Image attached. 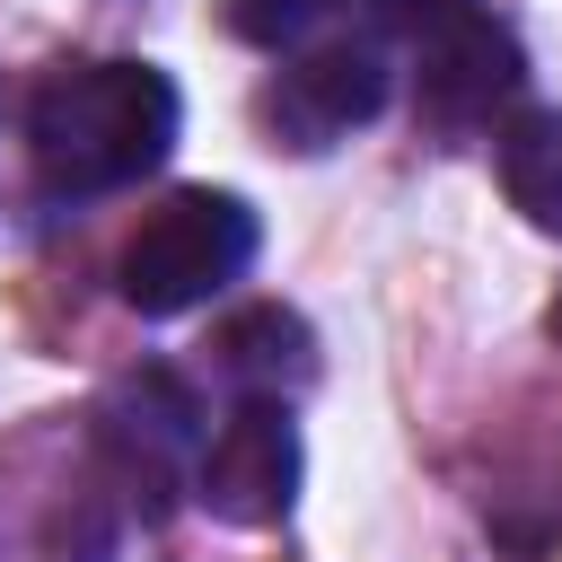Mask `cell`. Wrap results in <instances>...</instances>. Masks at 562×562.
I'll use <instances>...</instances> for the list:
<instances>
[{
	"label": "cell",
	"mask_w": 562,
	"mask_h": 562,
	"mask_svg": "<svg viewBox=\"0 0 562 562\" xmlns=\"http://www.w3.org/2000/svg\"><path fill=\"white\" fill-rule=\"evenodd\" d=\"M176 149V88L149 61H61L26 105V158L44 193H114L140 184Z\"/></svg>",
	"instance_id": "1"
},
{
	"label": "cell",
	"mask_w": 562,
	"mask_h": 562,
	"mask_svg": "<svg viewBox=\"0 0 562 562\" xmlns=\"http://www.w3.org/2000/svg\"><path fill=\"white\" fill-rule=\"evenodd\" d=\"M246 263H255V211H246L237 193H220V184H184V193H167V202L132 228L114 281H123V307H140V316H184V307L220 299Z\"/></svg>",
	"instance_id": "2"
},
{
	"label": "cell",
	"mask_w": 562,
	"mask_h": 562,
	"mask_svg": "<svg viewBox=\"0 0 562 562\" xmlns=\"http://www.w3.org/2000/svg\"><path fill=\"white\" fill-rule=\"evenodd\" d=\"M193 492H202V509L228 518V527H272V518H290V501H299V422H290L281 404H263V395L237 404V413L220 422V439L202 448Z\"/></svg>",
	"instance_id": "3"
},
{
	"label": "cell",
	"mask_w": 562,
	"mask_h": 562,
	"mask_svg": "<svg viewBox=\"0 0 562 562\" xmlns=\"http://www.w3.org/2000/svg\"><path fill=\"white\" fill-rule=\"evenodd\" d=\"M518 88H527V53H518L509 26L457 18V26L422 35V114H430V123L474 132V123H492Z\"/></svg>",
	"instance_id": "4"
},
{
	"label": "cell",
	"mask_w": 562,
	"mask_h": 562,
	"mask_svg": "<svg viewBox=\"0 0 562 562\" xmlns=\"http://www.w3.org/2000/svg\"><path fill=\"white\" fill-rule=\"evenodd\" d=\"M97 439H105L114 474H123V483H140L149 501H158L184 465H202V413H193V395H184L167 369L123 378V386H114V404L97 413Z\"/></svg>",
	"instance_id": "5"
},
{
	"label": "cell",
	"mask_w": 562,
	"mask_h": 562,
	"mask_svg": "<svg viewBox=\"0 0 562 562\" xmlns=\"http://www.w3.org/2000/svg\"><path fill=\"white\" fill-rule=\"evenodd\" d=\"M378 105H386V61H378L369 44H325V53L290 61V70L272 79V97H263V114H272L299 149L342 140V132L369 123Z\"/></svg>",
	"instance_id": "6"
},
{
	"label": "cell",
	"mask_w": 562,
	"mask_h": 562,
	"mask_svg": "<svg viewBox=\"0 0 562 562\" xmlns=\"http://www.w3.org/2000/svg\"><path fill=\"white\" fill-rule=\"evenodd\" d=\"M220 369L246 378V386L272 404L281 386H299V378L316 369V342H307V325H299L290 307H246V316L220 325Z\"/></svg>",
	"instance_id": "7"
},
{
	"label": "cell",
	"mask_w": 562,
	"mask_h": 562,
	"mask_svg": "<svg viewBox=\"0 0 562 562\" xmlns=\"http://www.w3.org/2000/svg\"><path fill=\"white\" fill-rule=\"evenodd\" d=\"M501 184L536 228L562 237V114H509L501 123Z\"/></svg>",
	"instance_id": "8"
},
{
	"label": "cell",
	"mask_w": 562,
	"mask_h": 562,
	"mask_svg": "<svg viewBox=\"0 0 562 562\" xmlns=\"http://www.w3.org/2000/svg\"><path fill=\"white\" fill-rule=\"evenodd\" d=\"M334 9H342V0H220L228 35H246V44H263V53H290V44H307V35H316Z\"/></svg>",
	"instance_id": "9"
},
{
	"label": "cell",
	"mask_w": 562,
	"mask_h": 562,
	"mask_svg": "<svg viewBox=\"0 0 562 562\" xmlns=\"http://www.w3.org/2000/svg\"><path fill=\"white\" fill-rule=\"evenodd\" d=\"M386 18H395V26H413V35H439V26L474 18V0H386Z\"/></svg>",
	"instance_id": "10"
}]
</instances>
